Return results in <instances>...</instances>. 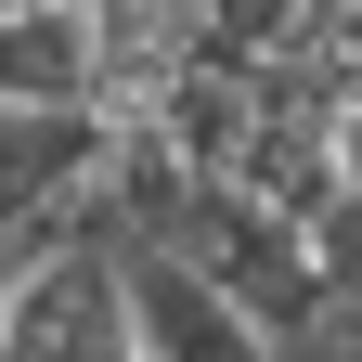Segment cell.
<instances>
[{
	"instance_id": "cell-1",
	"label": "cell",
	"mask_w": 362,
	"mask_h": 362,
	"mask_svg": "<svg viewBox=\"0 0 362 362\" xmlns=\"http://www.w3.org/2000/svg\"><path fill=\"white\" fill-rule=\"evenodd\" d=\"M117 117L90 104H0V220H90Z\"/></svg>"
},
{
	"instance_id": "cell-2",
	"label": "cell",
	"mask_w": 362,
	"mask_h": 362,
	"mask_svg": "<svg viewBox=\"0 0 362 362\" xmlns=\"http://www.w3.org/2000/svg\"><path fill=\"white\" fill-rule=\"evenodd\" d=\"M129 324H143V362H285L246 298H220L168 246H129Z\"/></svg>"
},
{
	"instance_id": "cell-3",
	"label": "cell",
	"mask_w": 362,
	"mask_h": 362,
	"mask_svg": "<svg viewBox=\"0 0 362 362\" xmlns=\"http://www.w3.org/2000/svg\"><path fill=\"white\" fill-rule=\"evenodd\" d=\"M0 104H90V0H13L0 13Z\"/></svg>"
}]
</instances>
